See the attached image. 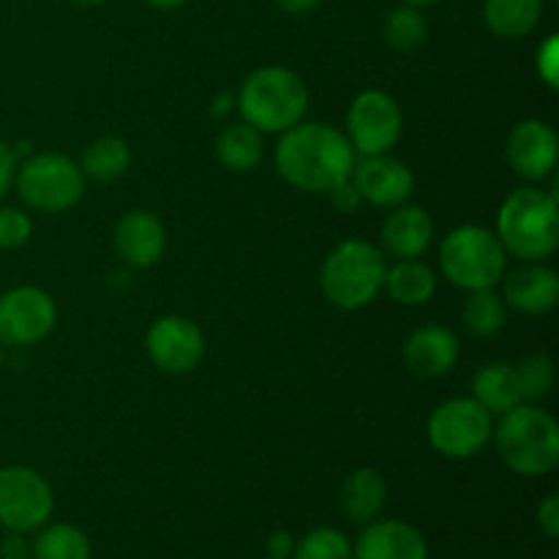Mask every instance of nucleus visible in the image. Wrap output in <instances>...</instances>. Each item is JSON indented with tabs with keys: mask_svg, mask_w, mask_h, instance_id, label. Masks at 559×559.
Here are the masks:
<instances>
[{
	"mask_svg": "<svg viewBox=\"0 0 559 559\" xmlns=\"http://www.w3.org/2000/svg\"><path fill=\"white\" fill-rule=\"evenodd\" d=\"M147 358L164 374H189L205 358V336L189 317H158L145 336Z\"/></svg>",
	"mask_w": 559,
	"mask_h": 559,
	"instance_id": "f8f14e48",
	"label": "nucleus"
},
{
	"mask_svg": "<svg viewBox=\"0 0 559 559\" xmlns=\"http://www.w3.org/2000/svg\"><path fill=\"white\" fill-rule=\"evenodd\" d=\"M131 147L120 136H98L82 153V175L93 180H115L129 169Z\"/></svg>",
	"mask_w": 559,
	"mask_h": 559,
	"instance_id": "a878e982",
	"label": "nucleus"
},
{
	"mask_svg": "<svg viewBox=\"0 0 559 559\" xmlns=\"http://www.w3.org/2000/svg\"><path fill=\"white\" fill-rule=\"evenodd\" d=\"M407 5H415V9H426V5H437L440 0H404Z\"/></svg>",
	"mask_w": 559,
	"mask_h": 559,
	"instance_id": "ea45409f",
	"label": "nucleus"
},
{
	"mask_svg": "<svg viewBox=\"0 0 559 559\" xmlns=\"http://www.w3.org/2000/svg\"><path fill=\"white\" fill-rule=\"evenodd\" d=\"M506 278V306L530 317L549 314L559 304V276L544 262H522Z\"/></svg>",
	"mask_w": 559,
	"mask_h": 559,
	"instance_id": "f3484780",
	"label": "nucleus"
},
{
	"mask_svg": "<svg viewBox=\"0 0 559 559\" xmlns=\"http://www.w3.org/2000/svg\"><path fill=\"white\" fill-rule=\"evenodd\" d=\"M404 366L420 380H437L448 374L459 360V338L445 325H424L404 342Z\"/></svg>",
	"mask_w": 559,
	"mask_h": 559,
	"instance_id": "a211bd4d",
	"label": "nucleus"
},
{
	"mask_svg": "<svg viewBox=\"0 0 559 559\" xmlns=\"http://www.w3.org/2000/svg\"><path fill=\"white\" fill-rule=\"evenodd\" d=\"M535 519H538V527L544 530L546 538L555 540L559 535V497L557 495L546 497V500L538 506Z\"/></svg>",
	"mask_w": 559,
	"mask_h": 559,
	"instance_id": "473e14b6",
	"label": "nucleus"
},
{
	"mask_svg": "<svg viewBox=\"0 0 559 559\" xmlns=\"http://www.w3.org/2000/svg\"><path fill=\"white\" fill-rule=\"evenodd\" d=\"M238 109L260 134H284L309 112V87L293 69L262 66L240 85Z\"/></svg>",
	"mask_w": 559,
	"mask_h": 559,
	"instance_id": "20e7f679",
	"label": "nucleus"
},
{
	"mask_svg": "<svg viewBox=\"0 0 559 559\" xmlns=\"http://www.w3.org/2000/svg\"><path fill=\"white\" fill-rule=\"evenodd\" d=\"M33 218L20 207H0V249H20L31 240Z\"/></svg>",
	"mask_w": 559,
	"mask_h": 559,
	"instance_id": "7c9ffc66",
	"label": "nucleus"
},
{
	"mask_svg": "<svg viewBox=\"0 0 559 559\" xmlns=\"http://www.w3.org/2000/svg\"><path fill=\"white\" fill-rule=\"evenodd\" d=\"M404 129V115L396 98L385 91L358 93L347 109V140L360 156L391 153Z\"/></svg>",
	"mask_w": 559,
	"mask_h": 559,
	"instance_id": "9d476101",
	"label": "nucleus"
},
{
	"mask_svg": "<svg viewBox=\"0 0 559 559\" xmlns=\"http://www.w3.org/2000/svg\"><path fill=\"white\" fill-rule=\"evenodd\" d=\"M55 322L58 306L47 289L22 284L0 295V344L5 347H33L44 342Z\"/></svg>",
	"mask_w": 559,
	"mask_h": 559,
	"instance_id": "9b49d317",
	"label": "nucleus"
},
{
	"mask_svg": "<svg viewBox=\"0 0 559 559\" xmlns=\"http://www.w3.org/2000/svg\"><path fill=\"white\" fill-rule=\"evenodd\" d=\"M295 559H353V544L333 527H317L295 544Z\"/></svg>",
	"mask_w": 559,
	"mask_h": 559,
	"instance_id": "c85d7f7f",
	"label": "nucleus"
},
{
	"mask_svg": "<svg viewBox=\"0 0 559 559\" xmlns=\"http://www.w3.org/2000/svg\"><path fill=\"white\" fill-rule=\"evenodd\" d=\"M262 134L249 126L243 123H233L216 136V158L222 167H227L229 173H249L254 169L257 164L262 162Z\"/></svg>",
	"mask_w": 559,
	"mask_h": 559,
	"instance_id": "b1692460",
	"label": "nucleus"
},
{
	"mask_svg": "<svg viewBox=\"0 0 559 559\" xmlns=\"http://www.w3.org/2000/svg\"><path fill=\"white\" fill-rule=\"evenodd\" d=\"M16 164H20V158H16L14 147L5 145V142L0 140V200H3L11 191V186H14Z\"/></svg>",
	"mask_w": 559,
	"mask_h": 559,
	"instance_id": "72a5a7b5",
	"label": "nucleus"
},
{
	"mask_svg": "<svg viewBox=\"0 0 559 559\" xmlns=\"http://www.w3.org/2000/svg\"><path fill=\"white\" fill-rule=\"evenodd\" d=\"M544 14V0H486L484 22L495 36L524 38Z\"/></svg>",
	"mask_w": 559,
	"mask_h": 559,
	"instance_id": "5701e85b",
	"label": "nucleus"
},
{
	"mask_svg": "<svg viewBox=\"0 0 559 559\" xmlns=\"http://www.w3.org/2000/svg\"><path fill=\"white\" fill-rule=\"evenodd\" d=\"M55 508L52 486L41 473L22 464L0 467V527L9 533H36Z\"/></svg>",
	"mask_w": 559,
	"mask_h": 559,
	"instance_id": "1a4fd4ad",
	"label": "nucleus"
},
{
	"mask_svg": "<svg viewBox=\"0 0 559 559\" xmlns=\"http://www.w3.org/2000/svg\"><path fill=\"white\" fill-rule=\"evenodd\" d=\"M464 328L478 338H491L506 328L508 322V306L500 295L491 289H475L469 298L464 300L462 309Z\"/></svg>",
	"mask_w": 559,
	"mask_h": 559,
	"instance_id": "bb28decb",
	"label": "nucleus"
},
{
	"mask_svg": "<svg viewBox=\"0 0 559 559\" xmlns=\"http://www.w3.org/2000/svg\"><path fill=\"white\" fill-rule=\"evenodd\" d=\"M147 5H153V9H162V11H173V9H180V5L186 3V0H145Z\"/></svg>",
	"mask_w": 559,
	"mask_h": 559,
	"instance_id": "58836bf2",
	"label": "nucleus"
},
{
	"mask_svg": "<svg viewBox=\"0 0 559 559\" xmlns=\"http://www.w3.org/2000/svg\"><path fill=\"white\" fill-rule=\"evenodd\" d=\"M36 559H91V540L74 524H44L31 544Z\"/></svg>",
	"mask_w": 559,
	"mask_h": 559,
	"instance_id": "393cba45",
	"label": "nucleus"
},
{
	"mask_svg": "<svg viewBox=\"0 0 559 559\" xmlns=\"http://www.w3.org/2000/svg\"><path fill=\"white\" fill-rule=\"evenodd\" d=\"M71 3L85 5V9H93V5H102V3H107V0H71Z\"/></svg>",
	"mask_w": 559,
	"mask_h": 559,
	"instance_id": "a19ab883",
	"label": "nucleus"
},
{
	"mask_svg": "<svg viewBox=\"0 0 559 559\" xmlns=\"http://www.w3.org/2000/svg\"><path fill=\"white\" fill-rule=\"evenodd\" d=\"M538 76L546 82V85L551 87V91H557L559 87V38L557 36H549L544 44H540L538 49Z\"/></svg>",
	"mask_w": 559,
	"mask_h": 559,
	"instance_id": "2f4dec72",
	"label": "nucleus"
},
{
	"mask_svg": "<svg viewBox=\"0 0 559 559\" xmlns=\"http://www.w3.org/2000/svg\"><path fill=\"white\" fill-rule=\"evenodd\" d=\"M382 38L396 52H415L429 38V22L415 5H399L382 22Z\"/></svg>",
	"mask_w": 559,
	"mask_h": 559,
	"instance_id": "cd10ccee",
	"label": "nucleus"
},
{
	"mask_svg": "<svg viewBox=\"0 0 559 559\" xmlns=\"http://www.w3.org/2000/svg\"><path fill=\"white\" fill-rule=\"evenodd\" d=\"M382 249L396 260H418L435 240V222L420 205H396L382 222Z\"/></svg>",
	"mask_w": 559,
	"mask_h": 559,
	"instance_id": "6ab92c4d",
	"label": "nucleus"
},
{
	"mask_svg": "<svg viewBox=\"0 0 559 559\" xmlns=\"http://www.w3.org/2000/svg\"><path fill=\"white\" fill-rule=\"evenodd\" d=\"M353 559H429V544L413 524L399 519H374L355 540Z\"/></svg>",
	"mask_w": 559,
	"mask_h": 559,
	"instance_id": "2eb2a0df",
	"label": "nucleus"
},
{
	"mask_svg": "<svg viewBox=\"0 0 559 559\" xmlns=\"http://www.w3.org/2000/svg\"><path fill=\"white\" fill-rule=\"evenodd\" d=\"M388 500V484L377 469L360 467L355 473L347 475V480L342 484V511L349 522L355 524H369L374 522L382 513Z\"/></svg>",
	"mask_w": 559,
	"mask_h": 559,
	"instance_id": "aec40b11",
	"label": "nucleus"
},
{
	"mask_svg": "<svg viewBox=\"0 0 559 559\" xmlns=\"http://www.w3.org/2000/svg\"><path fill=\"white\" fill-rule=\"evenodd\" d=\"M115 251L131 267H153L167 251V227L151 211H129L115 224Z\"/></svg>",
	"mask_w": 559,
	"mask_h": 559,
	"instance_id": "dca6fc26",
	"label": "nucleus"
},
{
	"mask_svg": "<svg viewBox=\"0 0 559 559\" xmlns=\"http://www.w3.org/2000/svg\"><path fill=\"white\" fill-rule=\"evenodd\" d=\"M14 189L27 207L38 213H63L85 194V175L63 153H33L16 164Z\"/></svg>",
	"mask_w": 559,
	"mask_h": 559,
	"instance_id": "0eeeda50",
	"label": "nucleus"
},
{
	"mask_svg": "<svg viewBox=\"0 0 559 559\" xmlns=\"http://www.w3.org/2000/svg\"><path fill=\"white\" fill-rule=\"evenodd\" d=\"M349 183L358 191L360 202H369L374 207H396L413 197L415 175L402 158L391 153H377V156H360V162H355Z\"/></svg>",
	"mask_w": 559,
	"mask_h": 559,
	"instance_id": "ddd939ff",
	"label": "nucleus"
},
{
	"mask_svg": "<svg viewBox=\"0 0 559 559\" xmlns=\"http://www.w3.org/2000/svg\"><path fill=\"white\" fill-rule=\"evenodd\" d=\"M295 551V538L287 530H276L267 538V559H289Z\"/></svg>",
	"mask_w": 559,
	"mask_h": 559,
	"instance_id": "e433bc0d",
	"label": "nucleus"
},
{
	"mask_svg": "<svg viewBox=\"0 0 559 559\" xmlns=\"http://www.w3.org/2000/svg\"><path fill=\"white\" fill-rule=\"evenodd\" d=\"M508 164L516 175L527 180H544L557 169L559 140L557 131L546 120L530 118L511 129L506 142Z\"/></svg>",
	"mask_w": 559,
	"mask_h": 559,
	"instance_id": "4468645a",
	"label": "nucleus"
},
{
	"mask_svg": "<svg viewBox=\"0 0 559 559\" xmlns=\"http://www.w3.org/2000/svg\"><path fill=\"white\" fill-rule=\"evenodd\" d=\"M429 442L445 459H473L486 451L495 435V415L480 407L473 396L442 402L429 415Z\"/></svg>",
	"mask_w": 559,
	"mask_h": 559,
	"instance_id": "6e6552de",
	"label": "nucleus"
},
{
	"mask_svg": "<svg viewBox=\"0 0 559 559\" xmlns=\"http://www.w3.org/2000/svg\"><path fill=\"white\" fill-rule=\"evenodd\" d=\"M0 559H31V544L25 533H9L0 544Z\"/></svg>",
	"mask_w": 559,
	"mask_h": 559,
	"instance_id": "f704fd0d",
	"label": "nucleus"
},
{
	"mask_svg": "<svg viewBox=\"0 0 559 559\" xmlns=\"http://www.w3.org/2000/svg\"><path fill=\"white\" fill-rule=\"evenodd\" d=\"M473 399L491 415H506L508 409L519 407L524 402L522 385H519L516 366L497 360L486 364L473 380Z\"/></svg>",
	"mask_w": 559,
	"mask_h": 559,
	"instance_id": "412c9836",
	"label": "nucleus"
},
{
	"mask_svg": "<svg viewBox=\"0 0 559 559\" xmlns=\"http://www.w3.org/2000/svg\"><path fill=\"white\" fill-rule=\"evenodd\" d=\"M497 453L511 473L522 478H544L559 464V424L555 415L535 404H519L500 415L495 426Z\"/></svg>",
	"mask_w": 559,
	"mask_h": 559,
	"instance_id": "7ed1b4c3",
	"label": "nucleus"
},
{
	"mask_svg": "<svg viewBox=\"0 0 559 559\" xmlns=\"http://www.w3.org/2000/svg\"><path fill=\"white\" fill-rule=\"evenodd\" d=\"M328 194H331L333 205H336L342 213H353L355 207L360 205L358 191H355V186L349 183V180H344V183H338L336 189H331V191H328Z\"/></svg>",
	"mask_w": 559,
	"mask_h": 559,
	"instance_id": "c9c22d12",
	"label": "nucleus"
},
{
	"mask_svg": "<svg viewBox=\"0 0 559 559\" xmlns=\"http://www.w3.org/2000/svg\"><path fill=\"white\" fill-rule=\"evenodd\" d=\"M442 276L459 289H491L508 267L500 238L480 224H462L451 229L440 246Z\"/></svg>",
	"mask_w": 559,
	"mask_h": 559,
	"instance_id": "423d86ee",
	"label": "nucleus"
},
{
	"mask_svg": "<svg viewBox=\"0 0 559 559\" xmlns=\"http://www.w3.org/2000/svg\"><path fill=\"white\" fill-rule=\"evenodd\" d=\"M385 257L374 243L360 238L333 246L320 267V287L336 309L355 311L369 306L385 287Z\"/></svg>",
	"mask_w": 559,
	"mask_h": 559,
	"instance_id": "39448f33",
	"label": "nucleus"
},
{
	"mask_svg": "<svg viewBox=\"0 0 559 559\" xmlns=\"http://www.w3.org/2000/svg\"><path fill=\"white\" fill-rule=\"evenodd\" d=\"M358 153L347 134L331 123H304L287 129L276 145V169L289 186L306 194L331 191L349 180Z\"/></svg>",
	"mask_w": 559,
	"mask_h": 559,
	"instance_id": "f257e3e1",
	"label": "nucleus"
},
{
	"mask_svg": "<svg viewBox=\"0 0 559 559\" xmlns=\"http://www.w3.org/2000/svg\"><path fill=\"white\" fill-rule=\"evenodd\" d=\"M495 235L508 257L522 262L549 260L559 246L557 197L533 186L511 191L497 213Z\"/></svg>",
	"mask_w": 559,
	"mask_h": 559,
	"instance_id": "f03ea898",
	"label": "nucleus"
},
{
	"mask_svg": "<svg viewBox=\"0 0 559 559\" xmlns=\"http://www.w3.org/2000/svg\"><path fill=\"white\" fill-rule=\"evenodd\" d=\"M388 295L399 306H424L435 298L437 276L424 260H399L396 265L385 271Z\"/></svg>",
	"mask_w": 559,
	"mask_h": 559,
	"instance_id": "4be33fe9",
	"label": "nucleus"
},
{
	"mask_svg": "<svg viewBox=\"0 0 559 559\" xmlns=\"http://www.w3.org/2000/svg\"><path fill=\"white\" fill-rule=\"evenodd\" d=\"M317 3H320V0H276L278 9L287 11V14H306V11L314 9Z\"/></svg>",
	"mask_w": 559,
	"mask_h": 559,
	"instance_id": "4c0bfd02",
	"label": "nucleus"
},
{
	"mask_svg": "<svg viewBox=\"0 0 559 559\" xmlns=\"http://www.w3.org/2000/svg\"><path fill=\"white\" fill-rule=\"evenodd\" d=\"M0 369H3V349H0Z\"/></svg>",
	"mask_w": 559,
	"mask_h": 559,
	"instance_id": "79ce46f5",
	"label": "nucleus"
},
{
	"mask_svg": "<svg viewBox=\"0 0 559 559\" xmlns=\"http://www.w3.org/2000/svg\"><path fill=\"white\" fill-rule=\"evenodd\" d=\"M519 385H522L524 402H540L555 388V364L549 355L533 353L516 364Z\"/></svg>",
	"mask_w": 559,
	"mask_h": 559,
	"instance_id": "c756f323",
	"label": "nucleus"
}]
</instances>
